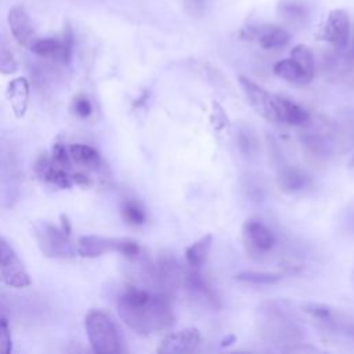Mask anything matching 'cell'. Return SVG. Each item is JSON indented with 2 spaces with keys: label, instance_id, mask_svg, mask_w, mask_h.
Masks as SVG:
<instances>
[{
  "label": "cell",
  "instance_id": "30bf717a",
  "mask_svg": "<svg viewBox=\"0 0 354 354\" xmlns=\"http://www.w3.org/2000/svg\"><path fill=\"white\" fill-rule=\"evenodd\" d=\"M183 279L184 272L177 259L171 253L160 254L155 266V283L159 286L160 292L170 296Z\"/></svg>",
  "mask_w": 354,
  "mask_h": 354
},
{
  "label": "cell",
  "instance_id": "603a6c76",
  "mask_svg": "<svg viewBox=\"0 0 354 354\" xmlns=\"http://www.w3.org/2000/svg\"><path fill=\"white\" fill-rule=\"evenodd\" d=\"M212 241H213L212 235L207 234L187 248L185 260H187L188 266L195 268V267L202 266L206 261L210 248H212Z\"/></svg>",
  "mask_w": 354,
  "mask_h": 354
},
{
  "label": "cell",
  "instance_id": "4316f807",
  "mask_svg": "<svg viewBox=\"0 0 354 354\" xmlns=\"http://www.w3.org/2000/svg\"><path fill=\"white\" fill-rule=\"evenodd\" d=\"M290 57L299 62V65L310 75L314 77V57H313V53L308 47H306L304 44H299L296 46L292 53H290Z\"/></svg>",
  "mask_w": 354,
  "mask_h": 354
},
{
  "label": "cell",
  "instance_id": "8992f818",
  "mask_svg": "<svg viewBox=\"0 0 354 354\" xmlns=\"http://www.w3.org/2000/svg\"><path fill=\"white\" fill-rule=\"evenodd\" d=\"M108 252H118L131 259L141 252V248L130 238H106L98 235H84L79 238L77 253L83 257H98Z\"/></svg>",
  "mask_w": 354,
  "mask_h": 354
},
{
  "label": "cell",
  "instance_id": "d6a6232c",
  "mask_svg": "<svg viewBox=\"0 0 354 354\" xmlns=\"http://www.w3.org/2000/svg\"><path fill=\"white\" fill-rule=\"evenodd\" d=\"M91 102L86 97H79L75 101V111L80 118H87L91 115Z\"/></svg>",
  "mask_w": 354,
  "mask_h": 354
},
{
  "label": "cell",
  "instance_id": "4dcf8cb0",
  "mask_svg": "<svg viewBox=\"0 0 354 354\" xmlns=\"http://www.w3.org/2000/svg\"><path fill=\"white\" fill-rule=\"evenodd\" d=\"M243 188L248 194V196H250L253 201H261L263 195H264V187L261 185V183H259V180H254L253 177H246L243 181Z\"/></svg>",
  "mask_w": 354,
  "mask_h": 354
},
{
  "label": "cell",
  "instance_id": "d6986e66",
  "mask_svg": "<svg viewBox=\"0 0 354 354\" xmlns=\"http://www.w3.org/2000/svg\"><path fill=\"white\" fill-rule=\"evenodd\" d=\"M11 160L7 159V165L0 166V205L6 207L12 205V201L15 199L14 192L18 191V174Z\"/></svg>",
  "mask_w": 354,
  "mask_h": 354
},
{
  "label": "cell",
  "instance_id": "836d02e7",
  "mask_svg": "<svg viewBox=\"0 0 354 354\" xmlns=\"http://www.w3.org/2000/svg\"><path fill=\"white\" fill-rule=\"evenodd\" d=\"M72 177V181L73 183H76L77 185H82V187H88L90 184H91V180L86 176V174H83V173H75L73 176H71Z\"/></svg>",
  "mask_w": 354,
  "mask_h": 354
},
{
  "label": "cell",
  "instance_id": "cb8c5ba5",
  "mask_svg": "<svg viewBox=\"0 0 354 354\" xmlns=\"http://www.w3.org/2000/svg\"><path fill=\"white\" fill-rule=\"evenodd\" d=\"M282 115L283 123L293 126H303L310 119V115L304 108L286 98H282Z\"/></svg>",
  "mask_w": 354,
  "mask_h": 354
},
{
  "label": "cell",
  "instance_id": "f546056e",
  "mask_svg": "<svg viewBox=\"0 0 354 354\" xmlns=\"http://www.w3.org/2000/svg\"><path fill=\"white\" fill-rule=\"evenodd\" d=\"M11 332L8 326V321L6 317L0 315V353L8 354L11 351Z\"/></svg>",
  "mask_w": 354,
  "mask_h": 354
},
{
  "label": "cell",
  "instance_id": "7a4b0ae2",
  "mask_svg": "<svg viewBox=\"0 0 354 354\" xmlns=\"http://www.w3.org/2000/svg\"><path fill=\"white\" fill-rule=\"evenodd\" d=\"M256 325L263 340L281 346L282 350L292 351L295 347L304 344L306 333L301 324L281 301L261 303L256 311Z\"/></svg>",
  "mask_w": 354,
  "mask_h": 354
},
{
  "label": "cell",
  "instance_id": "e575fe53",
  "mask_svg": "<svg viewBox=\"0 0 354 354\" xmlns=\"http://www.w3.org/2000/svg\"><path fill=\"white\" fill-rule=\"evenodd\" d=\"M187 7L192 8V14H199L202 12L205 7V0H185Z\"/></svg>",
  "mask_w": 354,
  "mask_h": 354
},
{
  "label": "cell",
  "instance_id": "ba28073f",
  "mask_svg": "<svg viewBox=\"0 0 354 354\" xmlns=\"http://www.w3.org/2000/svg\"><path fill=\"white\" fill-rule=\"evenodd\" d=\"M0 278L12 288H25L30 285V277L24 270L19 259L10 243L0 236Z\"/></svg>",
  "mask_w": 354,
  "mask_h": 354
},
{
  "label": "cell",
  "instance_id": "1f68e13d",
  "mask_svg": "<svg viewBox=\"0 0 354 354\" xmlns=\"http://www.w3.org/2000/svg\"><path fill=\"white\" fill-rule=\"evenodd\" d=\"M69 162H71V156H69L68 148L64 144L57 142L53 148V163L64 169L65 166H69Z\"/></svg>",
  "mask_w": 354,
  "mask_h": 354
},
{
  "label": "cell",
  "instance_id": "ffe728a7",
  "mask_svg": "<svg viewBox=\"0 0 354 354\" xmlns=\"http://www.w3.org/2000/svg\"><path fill=\"white\" fill-rule=\"evenodd\" d=\"M7 95L11 108L17 118H22L26 112L29 101V83L25 77H17L10 82L7 88Z\"/></svg>",
  "mask_w": 354,
  "mask_h": 354
},
{
  "label": "cell",
  "instance_id": "44dd1931",
  "mask_svg": "<svg viewBox=\"0 0 354 354\" xmlns=\"http://www.w3.org/2000/svg\"><path fill=\"white\" fill-rule=\"evenodd\" d=\"M274 73L290 83H296V84H306L308 82H311L313 76H310L300 65L299 62H296L292 57L278 61L274 65Z\"/></svg>",
  "mask_w": 354,
  "mask_h": 354
},
{
  "label": "cell",
  "instance_id": "4fadbf2b",
  "mask_svg": "<svg viewBox=\"0 0 354 354\" xmlns=\"http://www.w3.org/2000/svg\"><path fill=\"white\" fill-rule=\"evenodd\" d=\"M243 236L248 245L259 253H267L275 243L274 232L259 218H248L243 224Z\"/></svg>",
  "mask_w": 354,
  "mask_h": 354
},
{
  "label": "cell",
  "instance_id": "e0dca14e",
  "mask_svg": "<svg viewBox=\"0 0 354 354\" xmlns=\"http://www.w3.org/2000/svg\"><path fill=\"white\" fill-rule=\"evenodd\" d=\"M278 185L286 194H299L311 185V178L307 173L297 167L286 166L278 174Z\"/></svg>",
  "mask_w": 354,
  "mask_h": 354
},
{
  "label": "cell",
  "instance_id": "d4e9b609",
  "mask_svg": "<svg viewBox=\"0 0 354 354\" xmlns=\"http://www.w3.org/2000/svg\"><path fill=\"white\" fill-rule=\"evenodd\" d=\"M235 279L252 285H274L282 279V275L266 271H242L235 275Z\"/></svg>",
  "mask_w": 354,
  "mask_h": 354
},
{
  "label": "cell",
  "instance_id": "6da1fadb",
  "mask_svg": "<svg viewBox=\"0 0 354 354\" xmlns=\"http://www.w3.org/2000/svg\"><path fill=\"white\" fill-rule=\"evenodd\" d=\"M122 321L140 335L160 332L173 325L170 296L163 292L129 288L118 300Z\"/></svg>",
  "mask_w": 354,
  "mask_h": 354
},
{
  "label": "cell",
  "instance_id": "8fae6325",
  "mask_svg": "<svg viewBox=\"0 0 354 354\" xmlns=\"http://www.w3.org/2000/svg\"><path fill=\"white\" fill-rule=\"evenodd\" d=\"M322 37L337 50H344L350 39V18L344 10H332L322 29Z\"/></svg>",
  "mask_w": 354,
  "mask_h": 354
},
{
  "label": "cell",
  "instance_id": "7402d4cb",
  "mask_svg": "<svg viewBox=\"0 0 354 354\" xmlns=\"http://www.w3.org/2000/svg\"><path fill=\"white\" fill-rule=\"evenodd\" d=\"M68 151H69L71 159L83 167H87L90 170H97L101 165L100 153L88 145L72 144L68 147Z\"/></svg>",
  "mask_w": 354,
  "mask_h": 354
},
{
  "label": "cell",
  "instance_id": "52a82bcc",
  "mask_svg": "<svg viewBox=\"0 0 354 354\" xmlns=\"http://www.w3.org/2000/svg\"><path fill=\"white\" fill-rule=\"evenodd\" d=\"M33 234L39 243V248L47 257L54 259H66L72 257L75 250L66 235L62 230L55 228L53 224L40 221L33 225Z\"/></svg>",
  "mask_w": 354,
  "mask_h": 354
},
{
  "label": "cell",
  "instance_id": "7c38bea8",
  "mask_svg": "<svg viewBox=\"0 0 354 354\" xmlns=\"http://www.w3.org/2000/svg\"><path fill=\"white\" fill-rule=\"evenodd\" d=\"M201 343V333L196 328H185L163 337L158 347L162 354H184L192 353Z\"/></svg>",
  "mask_w": 354,
  "mask_h": 354
},
{
  "label": "cell",
  "instance_id": "484cf974",
  "mask_svg": "<svg viewBox=\"0 0 354 354\" xmlns=\"http://www.w3.org/2000/svg\"><path fill=\"white\" fill-rule=\"evenodd\" d=\"M236 144L239 151L246 158H253L257 153L259 144L256 140V136L249 129H239L236 133Z\"/></svg>",
  "mask_w": 354,
  "mask_h": 354
},
{
  "label": "cell",
  "instance_id": "277c9868",
  "mask_svg": "<svg viewBox=\"0 0 354 354\" xmlns=\"http://www.w3.org/2000/svg\"><path fill=\"white\" fill-rule=\"evenodd\" d=\"M301 310L317 328L354 340L353 315L321 303H303Z\"/></svg>",
  "mask_w": 354,
  "mask_h": 354
},
{
  "label": "cell",
  "instance_id": "8d00e7d4",
  "mask_svg": "<svg viewBox=\"0 0 354 354\" xmlns=\"http://www.w3.org/2000/svg\"><path fill=\"white\" fill-rule=\"evenodd\" d=\"M347 59L354 65V36H353V41H351V46H350V51L347 54Z\"/></svg>",
  "mask_w": 354,
  "mask_h": 354
},
{
  "label": "cell",
  "instance_id": "d590c367",
  "mask_svg": "<svg viewBox=\"0 0 354 354\" xmlns=\"http://www.w3.org/2000/svg\"><path fill=\"white\" fill-rule=\"evenodd\" d=\"M61 224H62V231H64L66 235H69V234H71V224H69L68 218L65 217V214L61 216Z\"/></svg>",
  "mask_w": 354,
  "mask_h": 354
},
{
  "label": "cell",
  "instance_id": "9a60e30c",
  "mask_svg": "<svg viewBox=\"0 0 354 354\" xmlns=\"http://www.w3.org/2000/svg\"><path fill=\"white\" fill-rule=\"evenodd\" d=\"M8 25L10 29L15 37V40L25 47H29L30 43L36 39L35 37V28L32 24V19L26 14V11L15 6L8 12Z\"/></svg>",
  "mask_w": 354,
  "mask_h": 354
},
{
  "label": "cell",
  "instance_id": "f35d334b",
  "mask_svg": "<svg viewBox=\"0 0 354 354\" xmlns=\"http://www.w3.org/2000/svg\"><path fill=\"white\" fill-rule=\"evenodd\" d=\"M350 166L354 167V156H353V159H351V162H350Z\"/></svg>",
  "mask_w": 354,
  "mask_h": 354
},
{
  "label": "cell",
  "instance_id": "74e56055",
  "mask_svg": "<svg viewBox=\"0 0 354 354\" xmlns=\"http://www.w3.org/2000/svg\"><path fill=\"white\" fill-rule=\"evenodd\" d=\"M234 340H235V336L231 335V336H228L227 339H224V340L221 342V346H228V344H231L230 342H234Z\"/></svg>",
  "mask_w": 354,
  "mask_h": 354
},
{
  "label": "cell",
  "instance_id": "9c48e42d",
  "mask_svg": "<svg viewBox=\"0 0 354 354\" xmlns=\"http://www.w3.org/2000/svg\"><path fill=\"white\" fill-rule=\"evenodd\" d=\"M30 51H33L37 55L41 57H51L55 61L61 64H69L72 58V50H73V35L68 29L62 39L57 37H41L35 39L30 46Z\"/></svg>",
  "mask_w": 354,
  "mask_h": 354
},
{
  "label": "cell",
  "instance_id": "f1b7e54d",
  "mask_svg": "<svg viewBox=\"0 0 354 354\" xmlns=\"http://www.w3.org/2000/svg\"><path fill=\"white\" fill-rule=\"evenodd\" d=\"M17 71H18V64H17L11 50L6 44V41L0 37V73L11 75Z\"/></svg>",
  "mask_w": 354,
  "mask_h": 354
},
{
  "label": "cell",
  "instance_id": "5bb4252c",
  "mask_svg": "<svg viewBox=\"0 0 354 354\" xmlns=\"http://www.w3.org/2000/svg\"><path fill=\"white\" fill-rule=\"evenodd\" d=\"M183 282L195 300L201 301L207 307L220 308V297L217 292L207 282V279L202 277V274H199L198 271H189L184 274Z\"/></svg>",
  "mask_w": 354,
  "mask_h": 354
},
{
  "label": "cell",
  "instance_id": "5b68a950",
  "mask_svg": "<svg viewBox=\"0 0 354 354\" xmlns=\"http://www.w3.org/2000/svg\"><path fill=\"white\" fill-rule=\"evenodd\" d=\"M239 84L252 108L264 119L274 123H283L282 115V97L275 95L249 77L241 76Z\"/></svg>",
  "mask_w": 354,
  "mask_h": 354
},
{
  "label": "cell",
  "instance_id": "3957f363",
  "mask_svg": "<svg viewBox=\"0 0 354 354\" xmlns=\"http://www.w3.org/2000/svg\"><path fill=\"white\" fill-rule=\"evenodd\" d=\"M86 332L91 347L98 354L120 353V337L113 321L100 310H91L84 318Z\"/></svg>",
  "mask_w": 354,
  "mask_h": 354
},
{
  "label": "cell",
  "instance_id": "83f0119b",
  "mask_svg": "<svg viewBox=\"0 0 354 354\" xmlns=\"http://www.w3.org/2000/svg\"><path fill=\"white\" fill-rule=\"evenodd\" d=\"M123 218L133 225H141L145 221V213L136 201H124L122 206Z\"/></svg>",
  "mask_w": 354,
  "mask_h": 354
},
{
  "label": "cell",
  "instance_id": "ac0fdd59",
  "mask_svg": "<svg viewBox=\"0 0 354 354\" xmlns=\"http://www.w3.org/2000/svg\"><path fill=\"white\" fill-rule=\"evenodd\" d=\"M254 37L257 39L259 44L267 50L285 47L290 40L289 32L286 29H283L281 26H275V25H263V26L256 28Z\"/></svg>",
  "mask_w": 354,
  "mask_h": 354
},
{
  "label": "cell",
  "instance_id": "2e32d148",
  "mask_svg": "<svg viewBox=\"0 0 354 354\" xmlns=\"http://www.w3.org/2000/svg\"><path fill=\"white\" fill-rule=\"evenodd\" d=\"M277 11L289 24L301 25L310 19L313 6L308 0H281Z\"/></svg>",
  "mask_w": 354,
  "mask_h": 354
}]
</instances>
